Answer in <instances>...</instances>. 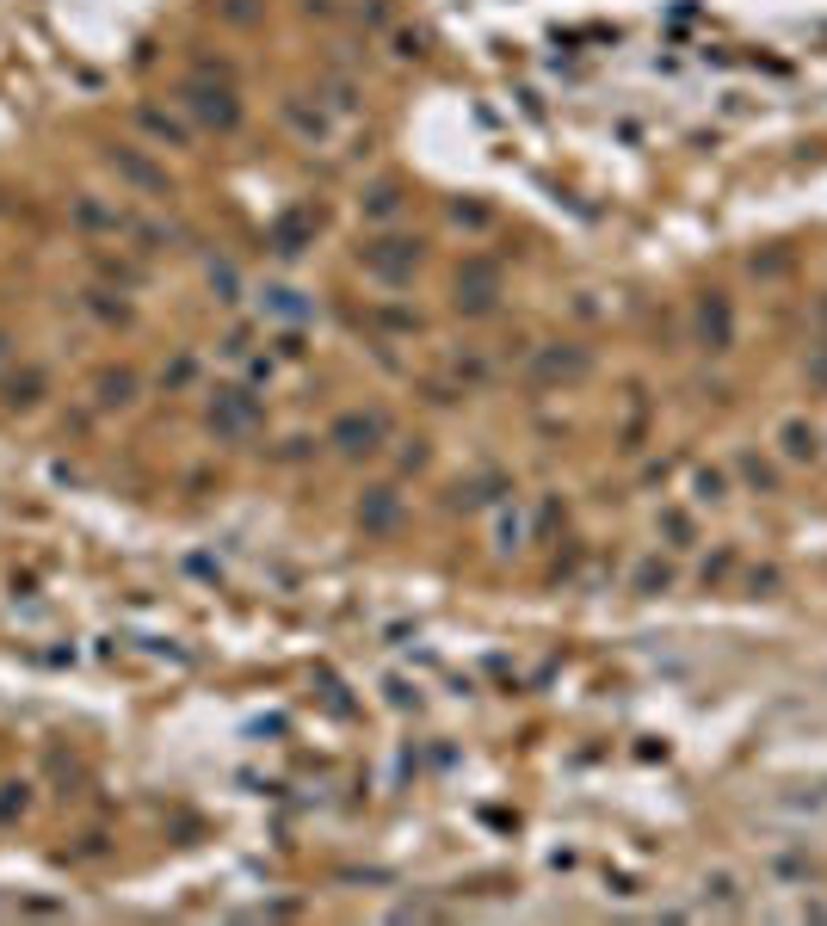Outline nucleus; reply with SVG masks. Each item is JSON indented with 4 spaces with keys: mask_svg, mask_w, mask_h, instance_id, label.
Instances as JSON below:
<instances>
[{
    "mask_svg": "<svg viewBox=\"0 0 827 926\" xmlns=\"http://www.w3.org/2000/svg\"><path fill=\"white\" fill-rule=\"evenodd\" d=\"M692 346L710 352V359H723V352L735 346V303L723 291H704L692 303Z\"/></svg>",
    "mask_w": 827,
    "mask_h": 926,
    "instance_id": "obj_3",
    "label": "nucleus"
},
{
    "mask_svg": "<svg viewBox=\"0 0 827 926\" xmlns=\"http://www.w3.org/2000/svg\"><path fill=\"white\" fill-rule=\"evenodd\" d=\"M223 19H235V25H254V19H260V7H254V0H229V7H223Z\"/></svg>",
    "mask_w": 827,
    "mask_h": 926,
    "instance_id": "obj_32",
    "label": "nucleus"
},
{
    "mask_svg": "<svg viewBox=\"0 0 827 926\" xmlns=\"http://www.w3.org/2000/svg\"><path fill=\"white\" fill-rule=\"evenodd\" d=\"M0 402H7V414H31V408L44 402V371H38V365L13 371L7 383H0Z\"/></svg>",
    "mask_w": 827,
    "mask_h": 926,
    "instance_id": "obj_14",
    "label": "nucleus"
},
{
    "mask_svg": "<svg viewBox=\"0 0 827 926\" xmlns=\"http://www.w3.org/2000/svg\"><path fill=\"white\" fill-rule=\"evenodd\" d=\"M192 377H198V359H192V352H179V359L161 371V389H186Z\"/></svg>",
    "mask_w": 827,
    "mask_h": 926,
    "instance_id": "obj_28",
    "label": "nucleus"
},
{
    "mask_svg": "<svg viewBox=\"0 0 827 926\" xmlns=\"http://www.w3.org/2000/svg\"><path fill=\"white\" fill-rule=\"evenodd\" d=\"M136 124L149 130V136L161 142V149H186V142H192V130L179 124L173 112H161V105H136Z\"/></svg>",
    "mask_w": 827,
    "mask_h": 926,
    "instance_id": "obj_16",
    "label": "nucleus"
},
{
    "mask_svg": "<svg viewBox=\"0 0 827 926\" xmlns=\"http://www.w3.org/2000/svg\"><path fill=\"white\" fill-rule=\"evenodd\" d=\"M494 297H500V266L482 260V254L463 260V272H457V309H463V315H488Z\"/></svg>",
    "mask_w": 827,
    "mask_h": 926,
    "instance_id": "obj_7",
    "label": "nucleus"
},
{
    "mask_svg": "<svg viewBox=\"0 0 827 926\" xmlns=\"http://www.w3.org/2000/svg\"><path fill=\"white\" fill-rule=\"evenodd\" d=\"M7 359H13V340H7V334H0V365H7Z\"/></svg>",
    "mask_w": 827,
    "mask_h": 926,
    "instance_id": "obj_35",
    "label": "nucleus"
},
{
    "mask_svg": "<svg viewBox=\"0 0 827 926\" xmlns=\"http://www.w3.org/2000/svg\"><path fill=\"white\" fill-rule=\"evenodd\" d=\"M118 167L130 173V180L136 186H149V192H167V173H155L149 161H142V155H130V149H118Z\"/></svg>",
    "mask_w": 827,
    "mask_h": 926,
    "instance_id": "obj_25",
    "label": "nucleus"
},
{
    "mask_svg": "<svg viewBox=\"0 0 827 926\" xmlns=\"http://www.w3.org/2000/svg\"><path fill=\"white\" fill-rule=\"evenodd\" d=\"M260 315L278 322V328H309L315 322V297L297 291V284H266V291H260Z\"/></svg>",
    "mask_w": 827,
    "mask_h": 926,
    "instance_id": "obj_8",
    "label": "nucleus"
},
{
    "mask_svg": "<svg viewBox=\"0 0 827 926\" xmlns=\"http://www.w3.org/2000/svg\"><path fill=\"white\" fill-rule=\"evenodd\" d=\"M587 371H593L587 346H537V359H531L537 383H581Z\"/></svg>",
    "mask_w": 827,
    "mask_h": 926,
    "instance_id": "obj_10",
    "label": "nucleus"
},
{
    "mask_svg": "<svg viewBox=\"0 0 827 926\" xmlns=\"http://www.w3.org/2000/svg\"><path fill=\"white\" fill-rule=\"evenodd\" d=\"M655 531L667 538V550H692V544H698V519H692L686 507H661Z\"/></svg>",
    "mask_w": 827,
    "mask_h": 926,
    "instance_id": "obj_20",
    "label": "nucleus"
},
{
    "mask_svg": "<svg viewBox=\"0 0 827 926\" xmlns=\"http://www.w3.org/2000/svg\"><path fill=\"white\" fill-rule=\"evenodd\" d=\"M315 235H321V210L315 204H297V210H284V217L266 229V247L278 260H297V254H309L315 247Z\"/></svg>",
    "mask_w": 827,
    "mask_h": 926,
    "instance_id": "obj_6",
    "label": "nucleus"
},
{
    "mask_svg": "<svg viewBox=\"0 0 827 926\" xmlns=\"http://www.w3.org/2000/svg\"><path fill=\"white\" fill-rule=\"evenodd\" d=\"M630 587H636L642 599H655V593H667V587H673V562H661V556H642V562L630 568Z\"/></svg>",
    "mask_w": 827,
    "mask_h": 926,
    "instance_id": "obj_21",
    "label": "nucleus"
},
{
    "mask_svg": "<svg viewBox=\"0 0 827 926\" xmlns=\"http://www.w3.org/2000/svg\"><path fill=\"white\" fill-rule=\"evenodd\" d=\"M735 501V476L723 470V463H698V470H692V507L704 513H716V507H729Z\"/></svg>",
    "mask_w": 827,
    "mask_h": 926,
    "instance_id": "obj_12",
    "label": "nucleus"
},
{
    "mask_svg": "<svg viewBox=\"0 0 827 926\" xmlns=\"http://www.w3.org/2000/svg\"><path fill=\"white\" fill-rule=\"evenodd\" d=\"M75 223H81V229H112V235L124 229L118 210H99V204H75Z\"/></svg>",
    "mask_w": 827,
    "mask_h": 926,
    "instance_id": "obj_27",
    "label": "nucleus"
},
{
    "mask_svg": "<svg viewBox=\"0 0 827 926\" xmlns=\"http://www.w3.org/2000/svg\"><path fill=\"white\" fill-rule=\"evenodd\" d=\"M507 494H513V482L488 470V476H476V482H463V488H457V507H470V513H476V507H500Z\"/></svg>",
    "mask_w": 827,
    "mask_h": 926,
    "instance_id": "obj_18",
    "label": "nucleus"
},
{
    "mask_svg": "<svg viewBox=\"0 0 827 926\" xmlns=\"http://www.w3.org/2000/svg\"><path fill=\"white\" fill-rule=\"evenodd\" d=\"M525 544H531V519H525V507L500 501V507H494V556H525Z\"/></svg>",
    "mask_w": 827,
    "mask_h": 926,
    "instance_id": "obj_13",
    "label": "nucleus"
},
{
    "mask_svg": "<svg viewBox=\"0 0 827 926\" xmlns=\"http://www.w3.org/2000/svg\"><path fill=\"white\" fill-rule=\"evenodd\" d=\"M809 383H815V389H827V340L809 352Z\"/></svg>",
    "mask_w": 827,
    "mask_h": 926,
    "instance_id": "obj_31",
    "label": "nucleus"
},
{
    "mask_svg": "<svg viewBox=\"0 0 827 926\" xmlns=\"http://www.w3.org/2000/svg\"><path fill=\"white\" fill-rule=\"evenodd\" d=\"M93 402L112 414V408H130L136 402V371H105L99 383H93Z\"/></svg>",
    "mask_w": 827,
    "mask_h": 926,
    "instance_id": "obj_19",
    "label": "nucleus"
},
{
    "mask_svg": "<svg viewBox=\"0 0 827 926\" xmlns=\"http://www.w3.org/2000/svg\"><path fill=\"white\" fill-rule=\"evenodd\" d=\"M821 457H827V426H821Z\"/></svg>",
    "mask_w": 827,
    "mask_h": 926,
    "instance_id": "obj_36",
    "label": "nucleus"
},
{
    "mask_svg": "<svg viewBox=\"0 0 827 926\" xmlns=\"http://www.w3.org/2000/svg\"><path fill=\"white\" fill-rule=\"evenodd\" d=\"M451 223H457V229H470V235H488V229H494V210L476 204V198H457V204H451Z\"/></svg>",
    "mask_w": 827,
    "mask_h": 926,
    "instance_id": "obj_24",
    "label": "nucleus"
},
{
    "mask_svg": "<svg viewBox=\"0 0 827 926\" xmlns=\"http://www.w3.org/2000/svg\"><path fill=\"white\" fill-rule=\"evenodd\" d=\"M784 587V575H778V568L766 562V568H747V593H778Z\"/></svg>",
    "mask_w": 827,
    "mask_h": 926,
    "instance_id": "obj_30",
    "label": "nucleus"
},
{
    "mask_svg": "<svg viewBox=\"0 0 827 926\" xmlns=\"http://www.w3.org/2000/svg\"><path fill=\"white\" fill-rule=\"evenodd\" d=\"M402 210H408V192H402V180H377V186H365V198H358V217H365L371 229H389V223H402Z\"/></svg>",
    "mask_w": 827,
    "mask_h": 926,
    "instance_id": "obj_11",
    "label": "nucleus"
},
{
    "mask_svg": "<svg viewBox=\"0 0 827 926\" xmlns=\"http://www.w3.org/2000/svg\"><path fill=\"white\" fill-rule=\"evenodd\" d=\"M383 439H389V414H377V408H352L328 426V445L340 457H377Z\"/></svg>",
    "mask_w": 827,
    "mask_h": 926,
    "instance_id": "obj_4",
    "label": "nucleus"
},
{
    "mask_svg": "<svg viewBox=\"0 0 827 926\" xmlns=\"http://www.w3.org/2000/svg\"><path fill=\"white\" fill-rule=\"evenodd\" d=\"M210 291H217V303H241V272L229 260H210Z\"/></svg>",
    "mask_w": 827,
    "mask_h": 926,
    "instance_id": "obj_26",
    "label": "nucleus"
},
{
    "mask_svg": "<svg viewBox=\"0 0 827 926\" xmlns=\"http://www.w3.org/2000/svg\"><path fill=\"white\" fill-rule=\"evenodd\" d=\"M395 513H402V494H395V488H371L365 501H358V525H365V531H389Z\"/></svg>",
    "mask_w": 827,
    "mask_h": 926,
    "instance_id": "obj_17",
    "label": "nucleus"
},
{
    "mask_svg": "<svg viewBox=\"0 0 827 926\" xmlns=\"http://www.w3.org/2000/svg\"><path fill=\"white\" fill-rule=\"evenodd\" d=\"M284 124H291V130L309 142V149H315V142H328V136H334L328 112H321V105H309V99H284Z\"/></svg>",
    "mask_w": 827,
    "mask_h": 926,
    "instance_id": "obj_15",
    "label": "nucleus"
},
{
    "mask_svg": "<svg viewBox=\"0 0 827 926\" xmlns=\"http://www.w3.org/2000/svg\"><path fill=\"white\" fill-rule=\"evenodd\" d=\"M358 266H365L377 284H389V291H402V284L420 272V241L414 235H377L358 247Z\"/></svg>",
    "mask_w": 827,
    "mask_h": 926,
    "instance_id": "obj_2",
    "label": "nucleus"
},
{
    "mask_svg": "<svg viewBox=\"0 0 827 926\" xmlns=\"http://www.w3.org/2000/svg\"><path fill=\"white\" fill-rule=\"evenodd\" d=\"M179 105L204 124V130H241V99H235V87L229 81H217V75H192L186 87H179Z\"/></svg>",
    "mask_w": 827,
    "mask_h": 926,
    "instance_id": "obj_1",
    "label": "nucleus"
},
{
    "mask_svg": "<svg viewBox=\"0 0 827 926\" xmlns=\"http://www.w3.org/2000/svg\"><path fill=\"white\" fill-rule=\"evenodd\" d=\"M735 476H741L753 494H772V488H778V463H766L760 451H741V457H735Z\"/></svg>",
    "mask_w": 827,
    "mask_h": 926,
    "instance_id": "obj_22",
    "label": "nucleus"
},
{
    "mask_svg": "<svg viewBox=\"0 0 827 926\" xmlns=\"http://www.w3.org/2000/svg\"><path fill=\"white\" fill-rule=\"evenodd\" d=\"M729 568H735V556L723 550V556H716V562H704V587H716V581H723L729 575Z\"/></svg>",
    "mask_w": 827,
    "mask_h": 926,
    "instance_id": "obj_33",
    "label": "nucleus"
},
{
    "mask_svg": "<svg viewBox=\"0 0 827 926\" xmlns=\"http://www.w3.org/2000/svg\"><path fill=\"white\" fill-rule=\"evenodd\" d=\"M395 56H426V38L420 31H402V38H395Z\"/></svg>",
    "mask_w": 827,
    "mask_h": 926,
    "instance_id": "obj_34",
    "label": "nucleus"
},
{
    "mask_svg": "<svg viewBox=\"0 0 827 926\" xmlns=\"http://www.w3.org/2000/svg\"><path fill=\"white\" fill-rule=\"evenodd\" d=\"M772 445H778L784 463H797V470H803V463H821V426H815L809 414H784Z\"/></svg>",
    "mask_w": 827,
    "mask_h": 926,
    "instance_id": "obj_9",
    "label": "nucleus"
},
{
    "mask_svg": "<svg viewBox=\"0 0 827 926\" xmlns=\"http://www.w3.org/2000/svg\"><path fill=\"white\" fill-rule=\"evenodd\" d=\"M260 420H266V408H260L254 389H217L210 396V433L217 439H247Z\"/></svg>",
    "mask_w": 827,
    "mask_h": 926,
    "instance_id": "obj_5",
    "label": "nucleus"
},
{
    "mask_svg": "<svg viewBox=\"0 0 827 926\" xmlns=\"http://www.w3.org/2000/svg\"><path fill=\"white\" fill-rule=\"evenodd\" d=\"M704 896H716L723 908H741V889H735V877L729 871H716V877H704Z\"/></svg>",
    "mask_w": 827,
    "mask_h": 926,
    "instance_id": "obj_29",
    "label": "nucleus"
},
{
    "mask_svg": "<svg viewBox=\"0 0 827 926\" xmlns=\"http://www.w3.org/2000/svg\"><path fill=\"white\" fill-rule=\"evenodd\" d=\"M25 809H31V785L25 778H0V828H13Z\"/></svg>",
    "mask_w": 827,
    "mask_h": 926,
    "instance_id": "obj_23",
    "label": "nucleus"
}]
</instances>
